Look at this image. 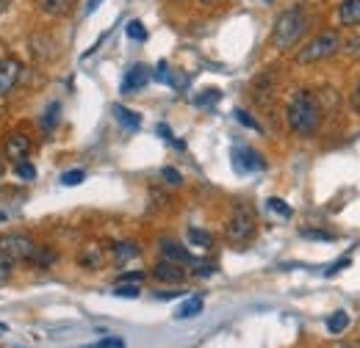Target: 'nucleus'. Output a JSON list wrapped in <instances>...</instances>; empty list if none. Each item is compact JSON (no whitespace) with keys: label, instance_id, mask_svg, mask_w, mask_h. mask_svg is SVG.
Wrapping results in <instances>:
<instances>
[{"label":"nucleus","instance_id":"f257e3e1","mask_svg":"<svg viewBox=\"0 0 360 348\" xmlns=\"http://www.w3.org/2000/svg\"><path fill=\"white\" fill-rule=\"evenodd\" d=\"M285 116H288V128L297 133V135L311 138V135H316L319 125H321V102H319V97H316L314 91L300 88L288 100Z\"/></svg>","mask_w":360,"mask_h":348},{"label":"nucleus","instance_id":"f03ea898","mask_svg":"<svg viewBox=\"0 0 360 348\" xmlns=\"http://www.w3.org/2000/svg\"><path fill=\"white\" fill-rule=\"evenodd\" d=\"M305 28H308V14L300 6H294V8H288L277 17V22L271 28V42L280 53H285L302 39Z\"/></svg>","mask_w":360,"mask_h":348},{"label":"nucleus","instance_id":"7ed1b4c3","mask_svg":"<svg viewBox=\"0 0 360 348\" xmlns=\"http://www.w3.org/2000/svg\"><path fill=\"white\" fill-rule=\"evenodd\" d=\"M338 50H341V36H338V31H321V34H316L314 39L297 53V61H300V64L327 61V58H333Z\"/></svg>","mask_w":360,"mask_h":348},{"label":"nucleus","instance_id":"20e7f679","mask_svg":"<svg viewBox=\"0 0 360 348\" xmlns=\"http://www.w3.org/2000/svg\"><path fill=\"white\" fill-rule=\"evenodd\" d=\"M225 232L233 243H247V241L255 235V210H252L247 202H238V205L230 210Z\"/></svg>","mask_w":360,"mask_h":348},{"label":"nucleus","instance_id":"39448f33","mask_svg":"<svg viewBox=\"0 0 360 348\" xmlns=\"http://www.w3.org/2000/svg\"><path fill=\"white\" fill-rule=\"evenodd\" d=\"M37 243L28 235H3L0 238V252L11 260H31Z\"/></svg>","mask_w":360,"mask_h":348},{"label":"nucleus","instance_id":"423d86ee","mask_svg":"<svg viewBox=\"0 0 360 348\" xmlns=\"http://www.w3.org/2000/svg\"><path fill=\"white\" fill-rule=\"evenodd\" d=\"M233 166H236V172H261L266 163H264V158H261L255 149H250V147H236V149H233Z\"/></svg>","mask_w":360,"mask_h":348},{"label":"nucleus","instance_id":"0eeeda50","mask_svg":"<svg viewBox=\"0 0 360 348\" xmlns=\"http://www.w3.org/2000/svg\"><path fill=\"white\" fill-rule=\"evenodd\" d=\"M150 78H153L150 67H144V64H134V67L128 69L125 81H122V91H125V94H136V91H141V88L150 83Z\"/></svg>","mask_w":360,"mask_h":348},{"label":"nucleus","instance_id":"6e6552de","mask_svg":"<svg viewBox=\"0 0 360 348\" xmlns=\"http://www.w3.org/2000/svg\"><path fill=\"white\" fill-rule=\"evenodd\" d=\"M20 61L17 58H3L0 61V97H6L11 88L17 86V78H20Z\"/></svg>","mask_w":360,"mask_h":348},{"label":"nucleus","instance_id":"1a4fd4ad","mask_svg":"<svg viewBox=\"0 0 360 348\" xmlns=\"http://www.w3.org/2000/svg\"><path fill=\"white\" fill-rule=\"evenodd\" d=\"M3 152H6V158H8L11 163H20V161H25V158H28V152H31V141H28L25 135L14 133V135H8V141H6V147H3Z\"/></svg>","mask_w":360,"mask_h":348},{"label":"nucleus","instance_id":"9d476101","mask_svg":"<svg viewBox=\"0 0 360 348\" xmlns=\"http://www.w3.org/2000/svg\"><path fill=\"white\" fill-rule=\"evenodd\" d=\"M153 276L158 279V282H169V285H178L183 282V276H186V271H183V265L180 262H172V260H164L158 262L155 268H153Z\"/></svg>","mask_w":360,"mask_h":348},{"label":"nucleus","instance_id":"9b49d317","mask_svg":"<svg viewBox=\"0 0 360 348\" xmlns=\"http://www.w3.org/2000/svg\"><path fill=\"white\" fill-rule=\"evenodd\" d=\"M161 255L167 257V260H172V262H180V265H186V262H191V255L180 246L178 241H169V238H164L161 241Z\"/></svg>","mask_w":360,"mask_h":348},{"label":"nucleus","instance_id":"f8f14e48","mask_svg":"<svg viewBox=\"0 0 360 348\" xmlns=\"http://www.w3.org/2000/svg\"><path fill=\"white\" fill-rule=\"evenodd\" d=\"M341 25H360V0H344L338 6Z\"/></svg>","mask_w":360,"mask_h":348},{"label":"nucleus","instance_id":"ddd939ff","mask_svg":"<svg viewBox=\"0 0 360 348\" xmlns=\"http://www.w3.org/2000/svg\"><path fill=\"white\" fill-rule=\"evenodd\" d=\"M114 116H117V122H120L125 130L136 133L139 128H141V116L134 114L131 108H125V105H114Z\"/></svg>","mask_w":360,"mask_h":348},{"label":"nucleus","instance_id":"4468645a","mask_svg":"<svg viewBox=\"0 0 360 348\" xmlns=\"http://www.w3.org/2000/svg\"><path fill=\"white\" fill-rule=\"evenodd\" d=\"M186 238H188V243L197 246V249H211V246H214V235L205 232V229H200V227H191V229L186 232Z\"/></svg>","mask_w":360,"mask_h":348},{"label":"nucleus","instance_id":"2eb2a0df","mask_svg":"<svg viewBox=\"0 0 360 348\" xmlns=\"http://www.w3.org/2000/svg\"><path fill=\"white\" fill-rule=\"evenodd\" d=\"M202 312V299L200 296H191V299H186L183 304H180V309L175 312V318L178 321H186V318H197Z\"/></svg>","mask_w":360,"mask_h":348},{"label":"nucleus","instance_id":"dca6fc26","mask_svg":"<svg viewBox=\"0 0 360 348\" xmlns=\"http://www.w3.org/2000/svg\"><path fill=\"white\" fill-rule=\"evenodd\" d=\"M72 3H75V0H39L42 11L50 14V17H61V14H67V11L72 8Z\"/></svg>","mask_w":360,"mask_h":348},{"label":"nucleus","instance_id":"f3484780","mask_svg":"<svg viewBox=\"0 0 360 348\" xmlns=\"http://www.w3.org/2000/svg\"><path fill=\"white\" fill-rule=\"evenodd\" d=\"M347 326H349V312H344V309H338V312H333V315L327 318V329H330V335H341Z\"/></svg>","mask_w":360,"mask_h":348},{"label":"nucleus","instance_id":"a211bd4d","mask_svg":"<svg viewBox=\"0 0 360 348\" xmlns=\"http://www.w3.org/2000/svg\"><path fill=\"white\" fill-rule=\"evenodd\" d=\"M81 262H84L86 268H100V265L105 262V255H103V249H100V246H94V243H91V246H86V252L81 255Z\"/></svg>","mask_w":360,"mask_h":348},{"label":"nucleus","instance_id":"6ab92c4d","mask_svg":"<svg viewBox=\"0 0 360 348\" xmlns=\"http://www.w3.org/2000/svg\"><path fill=\"white\" fill-rule=\"evenodd\" d=\"M136 255H139V246H136L134 241H122V243H117V246H114V257H117V262L134 260Z\"/></svg>","mask_w":360,"mask_h":348},{"label":"nucleus","instance_id":"aec40b11","mask_svg":"<svg viewBox=\"0 0 360 348\" xmlns=\"http://www.w3.org/2000/svg\"><path fill=\"white\" fill-rule=\"evenodd\" d=\"M53 260H56V252H53V249H47V246H37V249H34V255H31V262H34V265H39V268L50 265Z\"/></svg>","mask_w":360,"mask_h":348},{"label":"nucleus","instance_id":"412c9836","mask_svg":"<svg viewBox=\"0 0 360 348\" xmlns=\"http://www.w3.org/2000/svg\"><path fill=\"white\" fill-rule=\"evenodd\" d=\"M125 34H128L134 42H144V39H147V28H144L139 20H131V22L125 25Z\"/></svg>","mask_w":360,"mask_h":348},{"label":"nucleus","instance_id":"4be33fe9","mask_svg":"<svg viewBox=\"0 0 360 348\" xmlns=\"http://www.w3.org/2000/svg\"><path fill=\"white\" fill-rule=\"evenodd\" d=\"M14 172H17V177H22L25 182L37 180V169H34V163H28V161H20V163H14Z\"/></svg>","mask_w":360,"mask_h":348},{"label":"nucleus","instance_id":"5701e85b","mask_svg":"<svg viewBox=\"0 0 360 348\" xmlns=\"http://www.w3.org/2000/svg\"><path fill=\"white\" fill-rule=\"evenodd\" d=\"M219 97H222V94H219V88H208L205 94H200V97L194 100V105H197V108H205V105H214V102H219Z\"/></svg>","mask_w":360,"mask_h":348},{"label":"nucleus","instance_id":"b1692460","mask_svg":"<svg viewBox=\"0 0 360 348\" xmlns=\"http://www.w3.org/2000/svg\"><path fill=\"white\" fill-rule=\"evenodd\" d=\"M266 208H269L271 213H277V216H283V218H291V208L283 202V199H277V196H271L269 202H266Z\"/></svg>","mask_w":360,"mask_h":348},{"label":"nucleus","instance_id":"393cba45","mask_svg":"<svg viewBox=\"0 0 360 348\" xmlns=\"http://www.w3.org/2000/svg\"><path fill=\"white\" fill-rule=\"evenodd\" d=\"M58 111H61L58 102H53V105L47 108L45 119H42V128H45V130H53V128H56V122H58Z\"/></svg>","mask_w":360,"mask_h":348},{"label":"nucleus","instance_id":"a878e982","mask_svg":"<svg viewBox=\"0 0 360 348\" xmlns=\"http://www.w3.org/2000/svg\"><path fill=\"white\" fill-rule=\"evenodd\" d=\"M117 296H122V299H136L139 296V288L131 285V282H117V290H114Z\"/></svg>","mask_w":360,"mask_h":348},{"label":"nucleus","instance_id":"bb28decb","mask_svg":"<svg viewBox=\"0 0 360 348\" xmlns=\"http://www.w3.org/2000/svg\"><path fill=\"white\" fill-rule=\"evenodd\" d=\"M84 177H86V172H84V169H75V172L61 174V182H64V185H78V182H84Z\"/></svg>","mask_w":360,"mask_h":348},{"label":"nucleus","instance_id":"cd10ccee","mask_svg":"<svg viewBox=\"0 0 360 348\" xmlns=\"http://www.w3.org/2000/svg\"><path fill=\"white\" fill-rule=\"evenodd\" d=\"M236 119H238L244 128H250V130H261V125H258V122H255V119H252L247 111H236Z\"/></svg>","mask_w":360,"mask_h":348},{"label":"nucleus","instance_id":"c85d7f7f","mask_svg":"<svg viewBox=\"0 0 360 348\" xmlns=\"http://www.w3.org/2000/svg\"><path fill=\"white\" fill-rule=\"evenodd\" d=\"M161 174H164V180H167L169 185H180V182H183L180 172H178V169H172V166H164V169H161Z\"/></svg>","mask_w":360,"mask_h":348},{"label":"nucleus","instance_id":"c756f323","mask_svg":"<svg viewBox=\"0 0 360 348\" xmlns=\"http://www.w3.org/2000/svg\"><path fill=\"white\" fill-rule=\"evenodd\" d=\"M217 271L214 262H194V276H211Z\"/></svg>","mask_w":360,"mask_h":348},{"label":"nucleus","instance_id":"7c9ffc66","mask_svg":"<svg viewBox=\"0 0 360 348\" xmlns=\"http://www.w3.org/2000/svg\"><path fill=\"white\" fill-rule=\"evenodd\" d=\"M349 262H352L349 257H341V260H335L333 265H330V268H324V276H335V274H338V271H344Z\"/></svg>","mask_w":360,"mask_h":348},{"label":"nucleus","instance_id":"2f4dec72","mask_svg":"<svg viewBox=\"0 0 360 348\" xmlns=\"http://www.w3.org/2000/svg\"><path fill=\"white\" fill-rule=\"evenodd\" d=\"M347 47V53H349V58H355V61H360V36H352L349 42L344 44Z\"/></svg>","mask_w":360,"mask_h":348},{"label":"nucleus","instance_id":"473e14b6","mask_svg":"<svg viewBox=\"0 0 360 348\" xmlns=\"http://www.w3.org/2000/svg\"><path fill=\"white\" fill-rule=\"evenodd\" d=\"M155 78H158L161 83H172V72H169V67H167L164 61L158 64V69H155Z\"/></svg>","mask_w":360,"mask_h":348},{"label":"nucleus","instance_id":"72a5a7b5","mask_svg":"<svg viewBox=\"0 0 360 348\" xmlns=\"http://www.w3.org/2000/svg\"><path fill=\"white\" fill-rule=\"evenodd\" d=\"M120 282H131V285L144 282V271H128V274H120Z\"/></svg>","mask_w":360,"mask_h":348},{"label":"nucleus","instance_id":"f704fd0d","mask_svg":"<svg viewBox=\"0 0 360 348\" xmlns=\"http://www.w3.org/2000/svg\"><path fill=\"white\" fill-rule=\"evenodd\" d=\"M11 268H14V260H11V257H6V255L0 252V279H6V276L11 274Z\"/></svg>","mask_w":360,"mask_h":348},{"label":"nucleus","instance_id":"c9c22d12","mask_svg":"<svg viewBox=\"0 0 360 348\" xmlns=\"http://www.w3.org/2000/svg\"><path fill=\"white\" fill-rule=\"evenodd\" d=\"M302 235L305 238H316V241H333L335 235H330V232H314V229H302Z\"/></svg>","mask_w":360,"mask_h":348},{"label":"nucleus","instance_id":"e433bc0d","mask_svg":"<svg viewBox=\"0 0 360 348\" xmlns=\"http://www.w3.org/2000/svg\"><path fill=\"white\" fill-rule=\"evenodd\" d=\"M122 346H125V343H122L120 337H105V340H100L94 348H122Z\"/></svg>","mask_w":360,"mask_h":348},{"label":"nucleus","instance_id":"4c0bfd02","mask_svg":"<svg viewBox=\"0 0 360 348\" xmlns=\"http://www.w3.org/2000/svg\"><path fill=\"white\" fill-rule=\"evenodd\" d=\"M352 108L360 114V81L355 83V91H352Z\"/></svg>","mask_w":360,"mask_h":348},{"label":"nucleus","instance_id":"58836bf2","mask_svg":"<svg viewBox=\"0 0 360 348\" xmlns=\"http://www.w3.org/2000/svg\"><path fill=\"white\" fill-rule=\"evenodd\" d=\"M100 3H103V0H86V8H84V14H91V11H94Z\"/></svg>","mask_w":360,"mask_h":348},{"label":"nucleus","instance_id":"ea45409f","mask_svg":"<svg viewBox=\"0 0 360 348\" xmlns=\"http://www.w3.org/2000/svg\"><path fill=\"white\" fill-rule=\"evenodd\" d=\"M158 133H161L164 138H172V133H169V128H167V125H158Z\"/></svg>","mask_w":360,"mask_h":348},{"label":"nucleus","instance_id":"a19ab883","mask_svg":"<svg viewBox=\"0 0 360 348\" xmlns=\"http://www.w3.org/2000/svg\"><path fill=\"white\" fill-rule=\"evenodd\" d=\"M8 6H11V0H0V14H6V11H8Z\"/></svg>","mask_w":360,"mask_h":348},{"label":"nucleus","instance_id":"79ce46f5","mask_svg":"<svg viewBox=\"0 0 360 348\" xmlns=\"http://www.w3.org/2000/svg\"><path fill=\"white\" fill-rule=\"evenodd\" d=\"M200 3H202V6H214L217 0H200Z\"/></svg>","mask_w":360,"mask_h":348},{"label":"nucleus","instance_id":"37998d69","mask_svg":"<svg viewBox=\"0 0 360 348\" xmlns=\"http://www.w3.org/2000/svg\"><path fill=\"white\" fill-rule=\"evenodd\" d=\"M338 348H360V343H349V346H338Z\"/></svg>","mask_w":360,"mask_h":348},{"label":"nucleus","instance_id":"c03bdc74","mask_svg":"<svg viewBox=\"0 0 360 348\" xmlns=\"http://www.w3.org/2000/svg\"><path fill=\"white\" fill-rule=\"evenodd\" d=\"M3 218H6V216H3V213H0V221H3Z\"/></svg>","mask_w":360,"mask_h":348}]
</instances>
